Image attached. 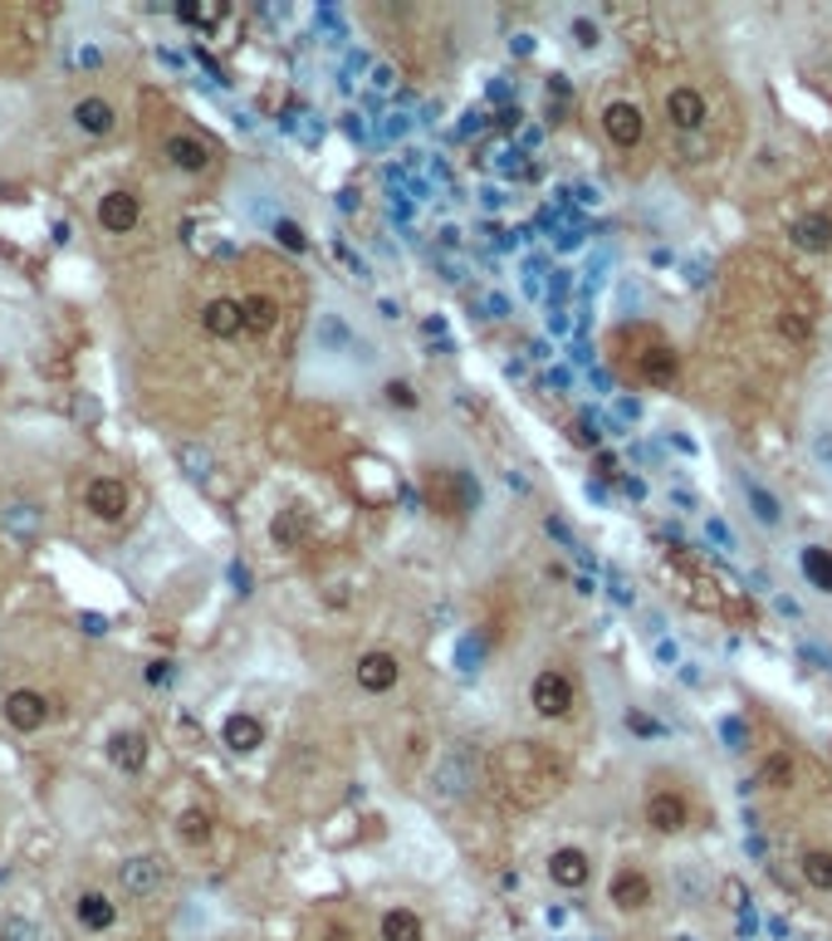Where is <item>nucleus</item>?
I'll return each mask as SVG.
<instances>
[{
	"label": "nucleus",
	"mask_w": 832,
	"mask_h": 941,
	"mask_svg": "<svg viewBox=\"0 0 832 941\" xmlns=\"http://www.w3.org/2000/svg\"><path fill=\"white\" fill-rule=\"evenodd\" d=\"M489 765H495V780L505 785V795H515L524 804H539L544 795H554V790H558V765L534 741L505 745Z\"/></svg>",
	"instance_id": "nucleus-1"
},
{
	"label": "nucleus",
	"mask_w": 832,
	"mask_h": 941,
	"mask_svg": "<svg viewBox=\"0 0 832 941\" xmlns=\"http://www.w3.org/2000/svg\"><path fill=\"white\" fill-rule=\"evenodd\" d=\"M573 197H578V201H583V207H598V187H578V191H573Z\"/></svg>",
	"instance_id": "nucleus-56"
},
{
	"label": "nucleus",
	"mask_w": 832,
	"mask_h": 941,
	"mask_svg": "<svg viewBox=\"0 0 832 941\" xmlns=\"http://www.w3.org/2000/svg\"><path fill=\"white\" fill-rule=\"evenodd\" d=\"M656 662L661 667H681L686 657H681V642L676 638H656Z\"/></svg>",
	"instance_id": "nucleus-44"
},
{
	"label": "nucleus",
	"mask_w": 832,
	"mask_h": 941,
	"mask_svg": "<svg viewBox=\"0 0 832 941\" xmlns=\"http://www.w3.org/2000/svg\"><path fill=\"white\" fill-rule=\"evenodd\" d=\"M808 461H813V471L823 481H832V417H818L808 427Z\"/></svg>",
	"instance_id": "nucleus-25"
},
{
	"label": "nucleus",
	"mask_w": 832,
	"mask_h": 941,
	"mask_svg": "<svg viewBox=\"0 0 832 941\" xmlns=\"http://www.w3.org/2000/svg\"><path fill=\"white\" fill-rule=\"evenodd\" d=\"M618 417L636 422V417H642V402H636V398H618Z\"/></svg>",
	"instance_id": "nucleus-52"
},
{
	"label": "nucleus",
	"mask_w": 832,
	"mask_h": 941,
	"mask_svg": "<svg viewBox=\"0 0 832 941\" xmlns=\"http://www.w3.org/2000/svg\"><path fill=\"white\" fill-rule=\"evenodd\" d=\"M221 745L231 755L260 751V745H265V725H260V717H250V711H231V717L221 721Z\"/></svg>",
	"instance_id": "nucleus-17"
},
{
	"label": "nucleus",
	"mask_w": 832,
	"mask_h": 941,
	"mask_svg": "<svg viewBox=\"0 0 832 941\" xmlns=\"http://www.w3.org/2000/svg\"><path fill=\"white\" fill-rule=\"evenodd\" d=\"M544 530H549V540H558V544H564V550H573V554H583V544H578V540H573V530H568V525H564V520H558V515H549V520H544Z\"/></svg>",
	"instance_id": "nucleus-42"
},
{
	"label": "nucleus",
	"mask_w": 832,
	"mask_h": 941,
	"mask_svg": "<svg viewBox=\"0 0 832 941\" xmlns=\"http://www.w3.org/2000/svg\"><path fill=\"white\" fill-rule=\"evenodd\" d=\"M0 717H6V725L15 735H40L44 725L60 717V707H54L40 687H15V691H6V701H0Z\"/></svg>",
	"instance_id": "nucleus-4"
},
{
	"label": "nucleus",
	"mask_w": 832,
	"mask_h": 941,
	"mask_svg": "<svg viewBox=\"0 0 832 941\" xmlns=\"http://www.w3.org/2000/svg\"><path fill=\"white\" fill-rule=\"evenodd\" d=\"M789 775H793V761H789V755H773V761L759 770L755 785H773V790H779V785H789Z\"/></svg>",
	"instance_id": "nucleus-37"
},
{
	"label": "nucleus",
	"mask_w": 832,
	"mask_h": 941,
	"mask_svg": "<svg viewBox=\"0 0 832 941\" xmlns=\"http://www.w3.org/2000/svg\"><path fill=\"white\" fill-rule=\"evenodd\" d=\"M241 314H245V334H270L275 320H280V304L270 300V294H245Z\"/></svg>",
	"instance_id": "nucleus-27"
},
{
	"label": "nucleus",
	"mask_w": 832,
	"mask_h": 941,
	"mask_svg": "<svg viewBox=\"0 0 832 941\" xmlns=\"http://www.w3.org/2000/svg\"><path fill=\"white\" fill-rule=\"evenodd\" d=\"M201 328H207L211 338H235V334H245L241 300H231V294H221V300H207V310H201Z\"/></svg>",
	"instance_id": "nucleus-21"
},
{
	"label": "nucleus",
	"mask_w": 832,
	"mask_h": 941,
	"mask_svg": "<svg viewBox=\"0 0 832 941\" xmlns=\"http://www.w3.org/2000/svg\"><path fill=\"white\" fill-rule=\"evenodd\" d=\"M358 687L362 691H372V697H382V691H392L397 687V677H402V662H397L392 652H382V648H372V652H362L358 657Z\"/></svg>",
	"instance_id": "nucleus-15"
},
{
	"label": "nucleus",
	"mask_w": 832,
	"mask_h": 941,
	"mask_svg": "<svg viewBox=\"0 0 832 941\" xmlns=\"http://www.w3.org/2000/svg\"><path fill=\"white\" fill-rule=\"evenodd\" d=\"M270 236H275L284 251H294V255L309 251V236H304V226H299V221H289V217H280L275 226H270Z\"/></svg>",
	"instance_id": "nucleus-33"
},
{
	"label": "nucleus",
	"mask_w": 832,
	"mask_h": 941,
	"mask_svg": "<svg viewBox=\"0 0 832 941\" xmlns=\"http://www.w3.org/2000/svg\"><path fill=\"white\" fill-rule=\"evenodd\" d=\"M783 334H793V338H808V320L798 310H783V320H779Z\"/></svg>",
	"instance_id": "nucleus-47"
},
{
	"label": "nucleus",
	"mask_w": 832,
	"mask_h": 941,
	"mask_svg": "<svg viewBox=\"0 0 832 941\" xmlns=\"http://www.w3.org/2000/svg\"><path fill=\"white\" fill-rule=\"evenodd\" d=\"M720 892H725V902H729V907H745V888H739L735 878H725V882H720Z\"/></svg>",
	"instance_id": "nucleus-51"
},
{
	"label": "nucleus",
	"mask_w": 832,
	"mask_h": 941,
	"mask_svg": "<svg viewBox=\"0 0 832 941\" xmlns=\"http://www.w3.org/2000/svg\"><path fill=\"white\" fill-rule=\"evenodd\" d=\"M608 898L618 912H642V907H652V878H646L642 868H618Z\"/></svg>",
	"instance_id": "nucleus-16"
},
{
	"label": "nucleus",
	"mask_w": 832,
	"mask_h": 941,
	"mask_svg": "<svg viewBox=\"0 0 832 941\" xmlns=\"http://www.w3.org/2000/svg\"><path fill=\"white\" fill-rule=\"evenodd\" d=\"M686 819H691V809H686V799H681L676 790H656V795L646 799V824H652L656 834H681V829H686Z\"/></svg>",
	"instance_id": "nucleus-19"
},
{
	"label": "nucleus",
	"mask_w": 832,
	"mask_h": 941,
	"mask_svg": "<svg viewBox=\"0 0 832 941\" xmlns=\"http://www.w3.org/2000/svg\"><path fill=\"white\" fill-rule=\"evenodd\" d=\"M94 226L104 236H133L143 226V197L128 187H108L94 201Z\"/></svg>",
	"instance_id": "nucleus-7"
},
{
	"label": "nucleus",
	"mask_w": 832,
	"mask_h": 941,
	"mask_svg": "<svg viewBox=\"0 0 832 941\" xmlns=\"http://www.w3.org/2000/svg\"><path fill=\"white\" fill-rule=\"evenodd\" d=\"M798 872H803L808 888L832 892V848H808V854L798 858Z\"/></svg>",
	"instance_id": "nucleus-28"
},
{
	"label": "nucleus",
	"mask_w": 832,
	"mask_h": 941,
	"mask_svg": "<svg viewBox=\"0 0 832 941\" xmlns=\"http://www.w3.org/2000/svg\"><path fill=\"white\" fill-rule=\"evenodd\" d=\"M475 780H481V755H475L465 741H455V745H446V751L436 755V765H431L426 790H431V799L455 804V799L471 795Z\"/></svg>",
	"instance_id": "nucleus-2"
},
{
	"label": "nucleus",
	"mask_w": 832,
	"mask_h": 941,
	"mask_svg": "<svg viewBox=\"0 0 832 941\" xmlns=\"http://www.w3.org/2000/svg\"><path fill=\"white\" fill-rule=\"evenodd\" d=\"M793 241L803 245V251H832V221L828 217H798Z\"/></svg>",
	"instance_id": "nucleus-30"
},
{
	"label": "nucleus",
	"mask_w": 832,
	"mask_h": 941,
	"mask_svg": "<svg viewBox=\"0 0 832 941\" xmlns=\"http://www.w3.org/2000/svg\"><path fill=\"white\" fill-rule=\"evenodd\" d=\"M636 363H642L646 383H671V378H676V354H671V348H646Z\"/></svg>",
	"instance_id": "nucleus-31"
},
{
	"label": "nucleus",
	"mask_w": 832,
	"mask_h": 941,
	"mask_svg": "<svg viewBox=\"0 0 832 941\" xmlns=\"http://www.w3.org/2000/svg\"><path fill=\"white\" fill-rule=\"evenodd\" d=\"M118 888L128 892L133 902H147L167 888V864L157 854H128L118 864Z\"/></svg>",
	"instance_id": "nucleus-9"
},
{
	"label": "nucleus",
	"mask_w": 832,
	"mask_h": 941,
	"mask_svg": "<svg viewBox=\"0 0 832 941\" xmlns=\"http://www.w3.org/2000/svg\"><path fill=\"white\" fill-rule=\"evenodd\" d=\"M455 672H481V642L475 638H461V648H455Z\"/></svg>",
	"instance_id": "nucleus-38"
},
{
	"label": "nucleus",
	"mask_w": 832,
	"mask_h": 941,
	"mask_svg": "<svg viewBox=\"0 0 832 941\" xmlns=\"http://www.w3.org/2000/svg\"><path fill=\"white\" fill-rule=\"evenodd\" d=\"M608 584H612V598H618L622 608H632V588H626V579H622V574H612Z\"/></svg>",
	"instance_id": "nucleus-50"
},
{
	"label": "nucleus",
	"mask_w": 832,
	"mask_h": 941,
	"mask_svg": "<svg viewBox=\"0 0 832 941\" xmlns=\"http://www.w3.org/2000/svg\"><path fill=\"white\" fill-rule=\"evenodd\" d=\"M720 741H725V751H745V745H749V721L720 717Z\"/></svg>",
	"instance_id": "nucleus-36"
},
{
	"label": "nucleus",
	"mask_w": 832,
	"mask_h": 941,
	"mask_svg": "<svg viewBox=\"0 0 832 941\" xmlns=\"http://www.w3.org/2000/svg\"><path fill=\"white\" fill-rule=\"evenodd\" d=\"M358 348H362V354H372V344L344 320V314L318 310V320H314V354L318 358H358Z\"/></svg>",
	"instance_id": "nucleus-5"
},
{
	"label": "nucleus",
	"mask_w": 832,
	"mask_h": 941,
	"mask_svg": "<svg viewBox=\"0 0 832 941\" xmlns=\"http://www.w3.org/2000/svg\"><path fill=\"white\" fill-rule=\"evenodd\" d=\"M705 118H710V108H705L701 88L681 84V88H671V94H666V123L681 133V138H691V133H701V128H705Z\"/></svg>",
	"instance_id": "nucleus-14"
},
{
	"label": "nucleus",
	"mask_w": 832,
	"mask_h": 941,
	"mask_svg": "<svg viewBox=\"0 0 832 941\" xmlns=\"http://www.w3.org/2000/svg\"><path fill=\"white\" fill-rule=\"evenodd\" d=\"M372 84H378L382 94H387V88H397V70H392V64H372Z\"/></svg>",
	"instance_id": "nucleus-48"
},
{
	"label": "nucleus",
	"mask_w": 832,
	"mask_h": 941,
	"mask_svg": "<svg viewBox=\"0 0 832 941\" xmlns=\"http://www.w3.org/2000/svg\"><path fill=\"white\" fill-rule=\"evenodd\" d=\"M104 755L118 775L138 780L147 770V761H152V741H147V731H138V725H118V731L104 741Z\"/></svg>",
	"instance_id": "nucleus-10"
},
{
	"label": "nucleus",
	"mask_w": 832,
	"mask_h": 941,
	"mask_svg": "<svg viewBox=\"0 0 832 941\" xmlns=\"http://www.w3.org/2000/svg\"><path fill=\"white\" fill-rule=\"evenodd\" d=\"M40 922L35 917H25V912H10L6 922H0V941H40Z\"/></svg>",
	"instance_id": "nucleus-32"
},
{
	"label": "nucleus",
	"mask_w": 832,
	"mask_h": 941,
	"mask_svg": "<svg viewBox=\"0 0 832 941\" xmlns=\"http://www.w3.org/2000/svg\"><path fill=\"white\" fill-rule=\"evenodd\" d=\"M549 878L558 882V888H568V892L588 888V882H592V858L583 854V848H554V854H549Z\"/></svg>",
	"instance_id": "nucleus-18"
},
{
	"label": "nucleus",
	"mask_w": 832,
	"mask_h": 941,
	"mask_svg": "<svg viewBox=\"0 0 832 941\" xmlns=\"http://www.w3.org/2000/svg\"><path fill=\"white\" fill-rule=\"evenodd\" d=\"M181 461L191 467V475H207L211 471V451H201V447H181Z\"/></svg>",
	"instance_id": "nucleus-45"
},
{
	"label": "nucleus",
	"mask_w": 832,
	"mask_h": 941,
	"mask_svg": "<svg viewBox=\"0 0 832 941\" xmlns=\"http://www.w3.org/2000/svg\"><path fill=\"white\" fill-rule=\"evenodd\" d=\"M671 888H676L681 902H701L710 892V878L701 872V864H676L671 868Z\"/></svg>",
	"instance_id": "nucleus-29"
},
{
	"label": "nucleus",
	"mask_w": 832,
	"mask_h": 941,
	"mask_svg": "<svg viewBox=\"0 0 832 941\" xmlns=\"http://www.w3.org/2000/svg\"><path fill=\"white\" fill-rule=\"evenodd\" d=\"M554 94H558V98H568V79H564V74H554V79H549V98H554Z\"/></svg>",
	"instance_id": "nucleus-55"
},
{
	"label": "nucleus",
	"mask_w": 832,
	"mask_h": 941,
	"mask_svg": "<svg viewBox=\"0 0 832 941\" xmlns=\"http://www.w3.org/2000/svg\"><path fill=\"white\" fill-rule=\"evenodd\" d=\"M64 118H70V133H78V138H88V143H108L113 133L123 128V108L113 104L108 94H98V88L94 94H78Z\"/></svg>",
	"instance_id": "nucleus-3"
},
{
	"label": "nucleus",
	"mask_w": 832,
	"mask_h": 941,
	"mask_svg": "<svg viewBox=\"0 0 832 941\" xmlns=\"http://www.w3.org/2000/svg\"><path fill=\"white\" fill-rule=\"evenodd\" d=\"M588 378H592V383H598V388H602V393H612V378H608V373H602V368H592V373H588Z\"/></svg>",
	"instance_id": "nucleus-58"
},
{
	"label": "nucleus",
	"mask_w": 832,
	"mask_h": 941,
	"mask_svg": "<svg viewBox=\"0 0 832 941\" xmlns=\"http://www.w3.org/2000/svg\"><path fill=\"white\" fill-rule=\"evenodd\" d=\"M544 383L558 388V393H568V388H573V373H568V368H549V378H544Z\"/></svg>",
	"instance_id": "nucleus-49"
},
{
	"label": "nucleus",
	"mask_w": 832,
	"mask_h": 941,
	"mask_svg": "<svg viewBox=\"0 0 832 941\" xmlns=\"http://www.w3.org/2000/svg\"><path fill=\"white\" fill-rule=\"evenodd\" d=\"M172 834H177V844H187V848H207L211 834H215V824H211L207 809H181L177 819H172Z\"/></svg>",
	"instance_id": "nucleus-23"
},
{
	"label": "nucleus",
	"mask_w": 832,
	"mask_h": 941,
	"mask_svg": "<svg viewBox=\"0 0 832 941\" xmlns=\"http://www.w3.org/2000/svg\"><path fill=\"white\" fill-rule=\"evenodd\" d=\"M622 491L632 495V501H642V495H646V481H642V475H626V481H622Z\"/></svg>",
	"instance_id": "nucleus-54"
},
{
	"label": "nucleus",
	"mask_w": 832,
	"mask_h": 941,
	"mask_svg": "<svg viewBox=\"0 0 832 941\" xmlns=\"http://www.w3.org/2000/svg\"><path fill=\"white\" fill-rule=\"evenodd\" d=\"M0 383H6V368H0Z\"/></svg>",
	"instance_id": "nucleus-60"
},
{
	"label": "nucleus",
	"mask_w": 832,
	"mask_h": 941,
	"mask_svg": "<svg viewBox=\"0 0 832 941\" xmlns=\"http://www.w3.org/2000/svg\"><path fill=\"white\" fill-rule=\"evenodd\" d=\"M270 535H275L280 550H299L304 535H309V515H304L299 505H284L275 515V525H270Z\"/></svg>",
	"instance_id": "nucleus-24"
},
{
	"label": "nucleus",
	"mask_w": 832,
	"mask_h": 941,
	"mask_svg": "<svg viewBox=\"0 0 832 941\" xmlns=\"http://www.w3.org/2000/svg\"><path fill=\"white\" fill-rule=\"evenodd\" d=\"M147 677H152V682H167V677H172V662H152V672H147Z\"/></svg>",
	"instance_id": "nucleus-57"
},
{
	"label": "nucleus",
	"mask_w": 832,
	"mask_h": 941,
	"mask_svg": "<svg viewBox=\"0 0 832 941\" xmlns=\"http://www.w3.org/2000/svg\"><path fill=\"white\" fill-rule=\"evenodd\" d=\"M162 157L172 172H187V177H201L211 167V143L197 138V133H167L162 143Z\"/></svg>",
	"instance_id": "nucleus-12"
},
{
	"label": "nucleus",
	"mask_w": 832,
	"mask_h": 941,
	"mask_svg": "<svg viewBox=\"0 0 832 941\" xmlns=\"http://www.w3.org/2000/svg\"><path fill=\"white\" fill-rule=\"evenodd\" d=\"M739 491H745L749 515H755L763 530H779V525H783V501L769 491V485L759 481V475H749V471H745V475H739Z\"/></svg>",
	"instance_id": "nucleus-20"
},
{
	"label": "nucleus",
	"mask_w": 832,
	"mask_h": 941,
	"mask_svg": "<svg viewBox=\"0 0 832 941\" xmlns=\"http://www.w3.org/2000/svg\"><path fill=\"white\" fill-rule=\"evenodd\" d=\"M84 510H88L94 520H104V525H118V520H128V510H133L128 481H123V475H113V471L88 475V485H84Z\"/></svg>",
	"instance_id": "nucleus-6"
},
{
	"label": "nucleus",
	"mask_w": 832,
	"mask_h": 941,
	"mask_svg": "<svg viewBox=\"0 0 832 941\" xmlns=\"http://www.w3.org/2000/svg\"><path fill=\"white\" fill-rule=\"evenodd\" d=\"M421 937H426V927H421L412 907H387L382 912V941H421Z\"/></svg>",
	"instance_id": "nucleus-26"
},
{
	"label": "nucleus",
	"mask_w": 832,
	"mask_h": 941,
	"mask_svg": "<svg viewBox=\"0 0 832 941\" xmlns=\"http://www.w3.org/2000/svg\"><path fill=\"white\" fill-rule=\"evenodd\" d=\"M602 133H608L612 143L622 147H636L642 143V133H646V113H642V104H632V98H618V104H608L602 108Z\"/></svg>",
	"instance_id": "nucleus-13"
},
{
	"label": "nucleus",
	"mask_w": 832,
	"mask_h": 941,
	"mask_svg": "<svg viewBox=\"0 0 832 941\" xmlns=\"http://www.w3.org/2000/svg\"><path fill=\"white\" fill-rule=\"evenodd\" d=\"M481 310H485V320H509V314H515V304H509L505 294H485Z\"/></svg>",
	"instance_id": "nucleus-43"
},
{
	"label": "nucleus",
	"mask_w": 832,
	"mask_h": 941,
	"mask_svg": "<svg viewBox=\"0 0 832 941\" xmlns=\"http://www.w3.org/2000/svg\"><path fill=\"white\" fill-rule=\"evenodd\" d=\"M798 569H803V579L813 584L818 594H832V550L803 544V550H798Z\"/></svg>",
	"instance_id": "nucleus-22"
},
{
	"label": "nucleus",
	"mask_w": 832,
	"mask_h": 941,
	"mask_svg": "<svg viewBox=\"0 0 832 941\" xmlns=\"http://www.w3.org/2000/svg\"><path fill=\"white\" fill-rule=\"evenodd\" d=\"M573 44H578V50H598V44H602V30L592 25L588 15H578V20H573Z\"/></svg>",
	"instance_id": "nucleus-39"
},
{
	"label": "nucleus",
	"mask_w": 832,
	"mask_h": 941,
	"mask_svg": "<svg viewBox=\"0 0 832 941\" xmlns=\"http://www.w3.org/2000/svg\"><path fill=\"white\" fill-rule=\"evenodd\" d=\"M705 540H715V550H720V554H739V540H735V530H729L720 515H710V520H705Z\"/></svg>",
	"instance_id": "nucleus-35"
},
{
	"label": "nucleus",
	"mask_w": 832,
	"mask_h": 941,
	"mask_svg": "<svg viewBox=\"0 0 832 941\" xmlns=\"http://www.w3.org/2000/svg\"><path fill=\"white\" fill-rule=\"evenodd\" d=\"M568 290H573V270H554V275H549V304H554V310H564Z\"/></svg>",
	"instance_id": "nucleus-41"
},
{
	"label": "nucleus",
	"mask_w": 832,
	"mask_h": 941,
	"mask_svg": "<svg viewBox=\"0 0 832 941\" xmlns=\"http://www.w3.org/2000/svg\"><path fill=\"white\" fill-rule=\"evenodd\" d=\"M421 334H426V338H446V320H441V314H431V320L421 324Z\"/></svg>",
	"instance_id": "nucleus-53"
},
{
	"label": "nucleus",
	"mask_w": 832,
	"mask_h": 941,
	"mask_svg": "<svg viewBox=\"0 0 832 941\" xmlns=\"http://www.w3.org/2000/svg\"><path fill=\"white\" fill-rule=\"evenodd\" d=\"M549 334H554V338H568V334H573V314H568V310H554V304H549Z\"/></svg>",
	"instance_id": "nucleus-46"
},
{
	"label": "nucleus",
	"mask_w": 832,
	"mask_h": 941,
	"mask_svg": "<svg viewBox=\"0 0 832 941\" xmlns=\"http://www.w3.org/2000/svg\"><path fill=\"white\" fill-rule=\"evenodd\" d=\"M412 128H417V118H412V113H402V108H392V113H382V118H378V138H382V143L407 138Z\"/></svg>",
	"instance_id": "nucleus-34"
},
{
	"label": "nucleus",
	"mask_w": 832,
	"mask_h": 941,
	"mask_svg": "<svg viewBox=\"0 0 832 941\" xmlns=\"http://www.w3.org/2000/svg\"><path fill=\"white\" fill-rule=\"evenodd\" d=\"M70 912L84 937H108L113 927H118V902H113V892H104V888H78Z\"/></svg>",
	"instance_id": "nucleus-11"
},
{
	"label": "nucleus",
	"mask_w": 832,
	"mask_h": 941,
	"mask_svg": "<svg viewBox=\"0 0 832 941\" xmlns=\"http://www.w3.org/2000/svg\"><path fill=\"white\" fill-rule=\"evenodd\" d=\"M387 402H392V407H407V412H412V407H417V388H412L407 378H392V383H387Z\"/></svg>",
	"instance_id": "nucleus-40"
},
{
	"label": "nucleus",
	"mask_w": 832,
	"mask_h": 941,
	"mask_svg": "<svg viewBox=\"0 0 832 941\" xmlns=\"http://www.w3.org/2000/svg\"><path fill=\"white\" fill-rule=\"evenodd\" d=\"M573 701H578V687H573V677H568L564 667H544V672L529 682V707L539 711L544 721L568 717V711H573Z\"/></svg>",
	"instance_id": "nucleus-8"
},
{
	"label": "nucleus",
	"mask_w": 832,
	"mask_h": 941,
	"mask_svg": "<svg viewBox=\"0 0 832 941\" xmlns=\"http://www.w3.org/2000/svg\"><path fill=\"white\" fill-rule=\"evenodd\" d=\"M808 657H813L818 667H828V672H832V648H823V652H813V648H808Z\"/></svg>",
	"instance_id": "nucleus-59"
}]
</instances>
